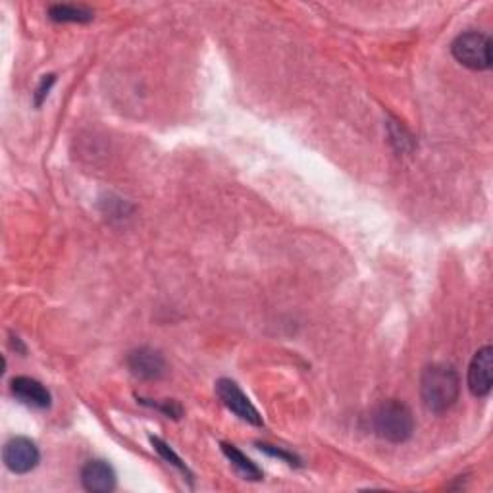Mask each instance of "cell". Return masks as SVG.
I'll return each instance as SVG.
<instances>
[{
  "instance_id": "cell-1",
  "label": "cell",
  "mask_w": 493,
  "mask_h": 493,
  "mask_svg": "<svg viewBox=\"0 0 493 493\" xmlns=\"http://www.w3.org/2000/svg\"><path fill=\"white\" fill-rule=\"evenodd\" d=\"M461 393V378L453 365L436 363L426 366L420 376V397L434 415H444L455 407Z\"/></svg>"
},
{
  "instance_id": "cell-2",
  "label": "cell",
  "mask_w": 493,
  "mask_h": 493,
  "mask_svg": "<svg viewBox=\"0 0 493 493\" xmlns=\"http://www.w3.org/2000/svg\"><path fill=\"white\" fill-rule=\"evenodd\" d=\"M372 428L376 436L390 444H405L415 432V417L412 410L397 399L382 401L372 412Z\"/></svg>"
},
{
  "instance_id": "cell-3",
  "label": "cell",
  "mask_w": 493,
  "mask_h": 493,
  "mask_svg": "<svg viewBox=\"0 0 493 493\" xmlns=\"http://www.w3.org/2000/svg\"><path fill=\"white\" fill-rule=\"evenodd\" d=\"M451 55L464 68L484 72L491 68V39L480 31L461 33L451 43Z\"/></svg>"
},
{
  "instance_id": "cell-4",
  "label": "cell",
  "mask_w": 493,
  "mask_h": 493,
  "mask_svg": "<svg viewBox=\"0 0 493 493\" xmlns=\"http://www.w3.org/2000/svg\"><path fill=\"white\" fill-rule=\"evenodd\" d=\"M216 395L220 397V401L225 405V409H230L237 418H242L247 424L252 426H264V420L260 417V412L257 407L251 403V399L243 393V390L239 385L230 380V378H220L216 382Z\"/></svg>"
},
{
  "instance_id": "cell-5",
  "label": "cell",
  "mask_w": 493,
  "mask_h": 493,
  "mask_svg": "<svg viewBox=\"0 0 493 493\" xmlns=\"http://www.w3.org/2000/svg\"><path fill=\"white\" fill-rule=\"evenodd\" d=\"M3 459L6 469L14 474H28L37 469L39 461H41V453L39 447L31 442L30 437H12L4 445Z\"/></svg>"
},
{
  "instance_id": "cell-6",
  "label": "cell",
  "mask_w": 493,
  "mask_h": 493,
  "mask_svg": "<svg viewBox=\"0 0 493 493\" xmlns=\"http://www.w3.org/2000/svg\"><path fill=\"white\" fill-rule=\"evenodd\" d=\"M493 388V349L491 345L478 349L469 366V390L474 397H488Z\"/></svg>"
},
{
  "instance_id": "cell-7",
  "label": "cell",
  "mask_w": 493,
  "mask_h": 493,
  "mask_svg": "<svg viewBox=\"0 0 493 493\" xmlns=\"http://www.w3.org/2000/svg\"><path fill=\"white\" fill-rule=\"evenodd\" d=\"M128 368L136 378L153 382L164 378L166 361L164 357L151 348H139L128 355Z\"/></svg>"
},
{
  "instance_id": "cell-8",
  "label": "cell",
  "mask_w": 493,
  "mask_h": 493,
  "mask_svg": "<svg viewBox=\"0 0 493 493\" xmlns=\"http://www.w3.org/2000/svg\"><path fill=\"white\" fill-rule=\"evenodd\" d=\"M82 486L91 493H110L116 489V472L110 462L92 459L82 469Z\"/></svg>"
},
{
  "instance_id": "cell-9",
  "label": "cell",
  "mask_w": 493,
  "mask_h": 493,
  "mask_svg": "<svg viewBox=\"0 0 493 493\" xmlns=\"http://www.w3.org/2000/svg\"><path fill=\"white\" fill-rule=\"evenodd\" d=\"M10 392L20 403L33 409H48L52 405V395L41 382L30 376H18L10 382Z\"/></svg>"
},
{
  "instance_id": "cell-10",
  "label": "cell",
  "mask_w": 493,
  "mask_h": 493,
  "mask_svg": "<svg viewBox=\"0 0 493 493\" xmlns=\"http://www.w3.org/2000/svg\"><path fill=\"white\" fill-rule=\"evenodd\" d=\"M222 447V453L225 457H228V461L232 462L233 469L242 474L245 480H252V482H260L262 480V471L259 469V466L252 462L247 455H243L242 451H239L235 445H230V444H220Z\"/></svg>"
},
{
  "instance_id": "cell-11",
  "label": "cell",
  "mask_w": 493,
  "mask_h": 493,
  "mask_svg": "<svg viewBox=\"0 0 493 493\" xmlns=\"http://www.w3.org/2000/svg\"><path fill=\"white\" fill-rule=\"evenodd\" d=\"M48 18L58 23H89L95 20L92 10L75 4H52L48 8Z\"/></svg>"
},
{
  "instance_id": "cell-12",
  "label": "cell",
  "mask_w": 493,
  "mask_h": 493,
  "mask_svg": "<svg viewBox=\"0 0 493 493\" xmlns=\"http://www.w3.org/2000/svg\"><path fill=\"white\" fill-rule=\"evenodd\" d=\"M149 442L153 444V447L156 449V453H158V455L160 457H163L166 462H170V464H174L176 466V469L178 471H181L183 474H188L189 476V480H193V474L189 472V469H188V466H185V462L176 455V453H174V449H172L168 444H164L163 442V439H160V437H154V436H151L149 437Z\"/></svg>"
},
{
  "instance_id": "cell-13",
  "label": "cell",
  "mask_w": 493,
  "mask_h": 493,
  "mask_svg": "<svg viewBox=\"0 0 493 493\" xmlns=\"http://www.w3.org/2000/svg\"><path fill=\"white\" fill-rule=\"evenodd\" d=\"M259 449L262 453H266V455L286 461L289 466H301V459L297 455H293V453L286 451V449H279V447H274V445H269V444H259Z\"/></svg>"
},
{
  "instance_id": "cell-14",
  "label": "cell",
  "mask_w": 493,
  "mask_h": 493,
  "mask_svg": "<svg viewBox=\"0 0 493 493\" xmlns=\"http://www.w3.org/2000/svg\"><path fill=\"white\" fill-rule=\"evenodd\" d=\"M139 401L143 403V405H151V407H156L158 410H163L164 412V415L168 417V418H181V415H183V409H181V405L178 403V401H164V403H146L145 401V399H139Z\"/></svg>"
},
{
  "instance_id": "cell-15",
  "label": "cell",
  "mask_w": 493,
  "mask_h": 493,
  "mask_svg": "<svg viewBox=\"0 0 493 493\" xmlns=\"http://www.w3.org/2000/svg\"><path fill=\"white\" fill-rule=\"evenodd\" d=\"M55 82H57V75H52V74H48V75L43 77L41 85H39V89L35 91V104H37V106H41V104H43V101H45L47 95H48L50 87L55 85Z\"/></svg>"
}]
</instances>
